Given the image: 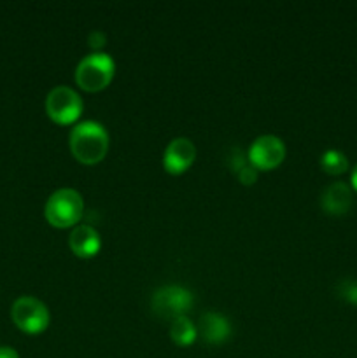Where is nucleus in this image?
<instances>
[{"instance_id":"9","label":"nucleus","mask_w":357,"mask_h":358,"mask_svg":"<svg viewBox=\"0 0 357 358\" xmlns=\"http://www.w3.org/2000/svg\"><path fill=\"white\" fill-rule=\"evenodd\" d=\"M69 247L77 257L91 259L100 252V234L94 227L88 226V224H80V226L74 227L72 233H70Z\"/></svg>"},{"instance_id":"7","label":"nucleus","mask_w":357,"mask_h":358,"mask_svg":"<svg viewBox=\"0 0 357 358\" xmlns=\"http://www.w3.org/2000/svg\"><path fill=\"white\" fill-rule=\"evenodd\" d=\"M286 157V145L275 135H262L252 142L248 147L247 159L255 170L270 171L280 166Z\"/></svg>"},{"instance_id":"11","label":"nucleus","mask_w":357,"mask_h":358,"mask_svg":"<svg viewBox=\"0 0 357 358\" xmlns=\"http://www.w3.org/2000/svg\"><path fill=\"white\" fill-rule=\"evenodd\" d=\"M198 336L209 345H223L231 336V324L224 315L205 313L200 317Z\"/></svg>"},{"instance_id":"13","label":"nucleus","mask_w":357,"mask_h":358,"mask_svg":"<svg viewBox=\"0 0 357 358\" xmlns=\"http://www.w3.org/2000/svg\"><path fill=\"white\" fill-rule=\"evenodd\" d=\"M321 166L329 175H342L349 170V159L342 150L329 149L321 156Z\"/></svg>"},{"instance_id":"15","label":"nucleus","mask_w":357,"mask_h":358,"mask_svg":"<svg viewBox=\"0 0 357 358\" xmlns=\"http://www.w3.org/2000/svg\"><path fill=\"white\" fill-rule=\"evenodd\" d=\"M105 44V35L102 31H91L90 35V45L93 49H100Z\"/></svg>"},{"instance_id":"4","label":"nucleus","mask_w":357,"mask_h":358,"mask_svg":"<svg viewBox=\"0 0 357 358\" xmlns=\"http://www.w3.org/2000/svg\"><path fill=\"white\" fill-rule=\"evenodd\" d=\"M46 112L56 124H74L83 114V100L72 87L56 86L46 98Z\"/></svg>"},{"instance_id":"10","label":"nucleus","mask_w":357,"mask_h":358,"mask_svg":"<svg viewBox=\"0 0 357 358\" xmlns=\"http://www.w3.org/2000/svg\"><path fill=\"white\" fill-rule=\"evenodd\" d=\"M352 189L345 182H335V184L328 185L326 191L322 192V210L329 215H345L352 208Z\"/></svg>"},{"instance_id":"17","label":"nucleus","mask_w":357,"mask_h":358,"mask_svg":"<svg viewBox=\"0 0 357 358\" xmlns=\"http://www.w3.org/2000/svg\"><path fill=\"white\" fill-rule=\"evenodd\" d=\"M0 358H20V355L10 346H0Z\"/></svg>"},{"instance_id":"3","label":"nucleus","mask_w":357,"mask_h":358,"mask_svg":"<svg viewBox=\"0 0 357 358\" xmlns=\"http://www.w3.org/2000/svg\"><path fill=\"white\" fill-rule=\"evenodd\" d=\"M114 72L115 63L112 56L94 51L79 62L76 69V83L80 90L88 93H97L112 83Z\"/></svg>"},{"instance_id":"2","label":"nucleus","mask_w":357,"mask_h":358,"mask_svg":"<svg viewBox=\"0 0 357 358\" xmlns=\"http://www.w3.org/2000/svg\"><path fill=\"white\" fill-rule=\"evenodd\" d=\"M84 212L83 196L76 189H58L49 196L46 203L44 215L46 220L52 227L58 229H66L74 227L80 220Z\"/></svg>"},{"instance_id":"12","label":"nucleus","mask_w":357,"mask_h":358,"mask_svg":"<svg viewBox=\"0 0 357 358\" xmlns=\"http://www.w3.org/2000/svg\"><path fill=\"white\" fill-rule=\"evenodd\" d=\"M170 338L175 345L186 348V346L192 345L196 341V338H198V329H196V325L188 317H178L175 320H172Z\"/></svg>"},{"instance_id":"5","label":"nucleus","mask_w":357,"mask_h":358,"mask_svg":"<svg viewBox=\"0 0 357 358\" xmlns=\"http://www.w3.org/2000/svg\"><path fill=\"white\" fill-rule=\"evenodd\" d=\"M10 318L20 331L31 336L44 332L51 320L46 304L30 296H23L14 301L10 308Z\"/></svg>"},{"instance_id":"1","label":"nucleus","mask_w":357,"mask_h":358,"mask_svg":"<svg viewBox=\"0 0 357 358\" xmlns=\"http://www.w3.org/2000/svg\"><path fill=\"white\" fill-rule=\"evenodd\" d=\"M70 150L79 163L97 164L107 156L108 133L100 122L83 121L77 122L70 131Z\"/></svg>"},{"instance_id":"14","label":"nucleus","mask_w":357,"mask_h":358,"mask_svg":"<svg viewBox=\"0 0 357 358\" xmlns=\"http://www.w3.org/2000/svg\"><path fill=\"white\" fill-rule=\"evenodd\" d=\"M237 175H238V180H240L244 185H252L255 180H258V170H255L251 163H248L245 168H241Z\"/></svg>"},{"instance_id":"16","label":"nucleus","mask_w":357,"mask_h":358,"mask_svg":"<svg viewBox=\"0 0 357 358\" xmlns=\"http://www.w3.org/2000/svg\"><path fill=\"white\" fill-rule=\"evenodd\" d=\"M345 287H346V290H345L346 299H349L350 303L357 304V283H346Z\"/></svg>"},{"instance_id":"8","label":"nucleus","mask_w":357,"mask_h":358,"mask_svg":"<svg viewBox=\"0 0 357 358\" xmlns=\"http://www.w3.org/2000/svg\"><path fill=\"white\" fill-rule=\"evenodd\" d=\"M196 157V147L186 136L174 138L163 154V166L170 175H181L189 170Z\"/></svg>"},{"instance_id":"6","label":"nucleus","mask_w":357,"mask_h":358,"mask_svg":"<svg viewBox=\"0 0 357 358\" xmlns=\"http://www.w3.org/2000/svg\"><path fill=\"white\" fill-rule=\"evenodd\" d=\"M192 303H195L192 294L184 287L167 285L154 292L153 299H150V308L160 318L175 320L178 317H186V313L191 310Z\"/></svg>"},{"instance_id":"18","label":"nucleus","mask_w":357,"mask_h":358,"mask_svg":"<svg viewBox=\"0 0 357 358\" xmlns=\"http://www.w3.org/2000/svg\"><path fill=\"white\" fill-rule=\"evenodd\" d=\"M350 184H352L354 191L357 192V164H356V168L352 170V175H350Z\"/></svg>"}]
</instances>
